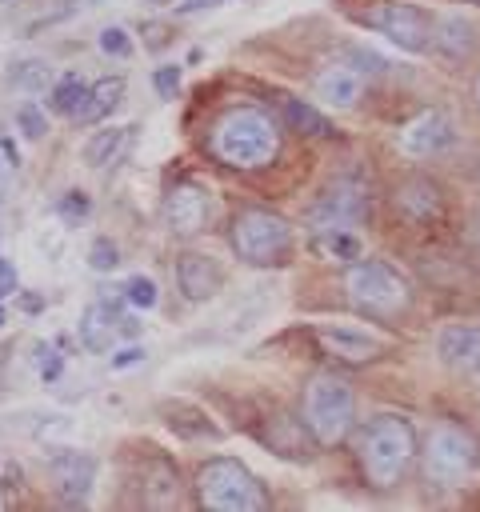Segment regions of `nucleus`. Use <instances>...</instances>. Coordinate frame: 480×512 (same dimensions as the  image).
Listing matches in <instances>:
<instances>
[{
  "label": "nucleus",
  "instance_id": "f257e3e1",
  "mask_svg": "<svg viewBox=\"0 0 480 512\" xmlns=\"http://www.w3.org/2000/svg\"><path fill=\"white\" fill-rule=\"evenodd\" d=\"M276 148V128L256 108H232L212 128V152L232 168H260L276 156Z\"/></svg>",
  "mask_w": 480,
  "mask_h": 512
},
{
  "label": "nucleus",
  "instance_id": "f03ea898",
  "mask_svg": "<svg viewBox=\"0 0 480 512\" xmlns=\"http://www.w3.org/2000/svg\"><path fill=\"white\" fill-rule=\"evenodd\" d=\"M412 452H416V432L400 416L372 420L364 440H360V464L372 476V484H380V488H388V484H396L404 476Z\"/></svg>",
  "mask_w": 480,
  "mask_h": 512
},
{
  "label": "nucleus",
  "instance_id": "7ed1b4c3",
  "mask_svg": "<svg viewBox=\"0 0 480 512\" xmlns=\"http://www.w3.org/2000/svg\"><path fill=\"white\" fill-rule=\"evenodd\" d=\"M196 488H200L204 508H216V512H256L268 504L260 480L240 460H228V456L208 460L196 472Z\"/></svg>",
  "mask_w": 480,
  "mask_h": 512
},
{
  "label": "nucleus",
  "instance_id": "20e7f679",
  "mask_svg": "<svg viewBox=\"0 0 480 512\" xmlns=\"http://www.w3.org/2000/svg\"><path fill=\"white\" fill-rule=\"evenodd\" d=\"M304 420L320 444L344 440L352 428V388L332 372L312 376V384L304 392Z\"/></svg>",
  "mask_w": 480,
  "mask_h": 512
},
{
  "label": "nucleus",
  "instance_id": "39448f33",
  "mask_svg": "<svg viewBox=\"0 0 480 512\" xmlns=\"http://www.w3.org/2000/svg\"><path fill=\"white\" fill-rule=\"evenodd\" d=\"M232 248L240 252V260L248 264H280L292 248V228L284 216L264 212V208H248L232 220Z\"/></svg>",
  "mask_w": 480,
  "mask_h": 512
},
{
  "label": "nucleus",
  "instance_id": "423d86ee",
  "mask_svg": "<svg viewBox=\"0 0 480 512\" xmlns=\"http://www.w3.org/2000/svg\"><path fill=\"white\" fill-rule=\"evenodd\" d=\"M476 460H480V448L464 428H456V424L432 428L428 448H424V468H428L432 480L460 484V480H468L476 472Z\"/></svg>",
  "mask_w": 480,
  "mask_h": 512
},
{
  "label": "nucleus",
  "instance_id": "0eeeda50",
  "mask_svg": "<svg viewBox=\"0 0 480 512\" xmlns=\"http://www.w3.org/2000/svg\"><path fill=\"white\" fill-rule=\"evenodd\" d=\"M344 288L356 304L372 308V312H396L408 304V284L396 268L380 264V260H356L344 276Z\"/></svg>",
  "mask_w": 480,
  "mask_h": 512
},
{
  "label": "nucleus",
  "instance_id": "6e6552de",
  "mask_svg": "<svg viewBox=\"0 0 480 512\" xmlns=\"http://www.w3.org/2000/svg\"><path fill=\"white\" fill-rule=\"evenodd\" d=\"M160 216L172 236H196V232H204V224L212 216V192L196 180H180L168 188Z\"/></svg>",
  "mask_w": 480,
  "mask_h": 512
},
{
  "label": "nucleus",
  "instance_id": "1a4fd4ad",
  "mask_svg": "<svg viewBox=\"0 0 480 512\" xmlns=\"http://www.w3.org/2000/svg\"><path fill=\"white\" fill-rule=\"evenodd\" d=\"M368 24L380 32V36H388L400 52H424V44H428V36H432V28H428V16L420 12V8H412V4H376L372 12H368Z\"/></svg>",
  "mask_w": 480,
  "mask_h": 512
},
{
  "label": "nucleus",
  "instance_id": "9d476101",
  "mask_svg": "<svg viewBox=\"0 0 480 512\" xmlns=\"http://www.w3.org/2000/svg\"><path fill=\"white\" fill-rule=\"evenodd\" d=\"M360 216H364V188H360L356 180H348V176L332 180V184L316 196V204L308 208V224H312L316 232H324V228H348V224H356Z\"/></svg>",
  "mask_w": 480,
  "mask_h": 512
},
{
  "label": "nucleus",
  "instance_id": "9b49d317",
  "mask_svg": "<svg viewBox=\"0 0 480 512\" xmlns=\"http://www.w3.org/2000/svg\"><path fill=\"white\" fill-rule=\"evenodd\" d=\"M396 144L404 156H436L456 144V124L448 112H420L416 120H408L400 128Z\"/></svg>",
  "mask_w": 480,
  "mask_h": 512
},
{
  "label": "nucleus",
  "instance_id": "f8f14e48",
  "mask_svg": "<svg viewBox=\"0 0 480 512\" xmlns=\"http://www.w3.org/2000/svg\"><path fill=\"white\" fill-rule=\"evenodd\" d=\"M48 480L64 504H84L96 480V460L88 452H56L48 460Z\"/></svg>",
  "mask_w": 480,
  "mask_h": 512
},
{
  "label": "nucleus",
  "instance_id": "ddd939ff",
  "mask_svg": "<svg viewBox=\"0 0 480 512\" xmlns=\"http://www.w3.org/2000/svg\"><path fill=\"white\" fill-rule=\"evenodd\" d=\"M316 340L324 344V352H332L340 360H352V364L356 360H372L384 348V340L372 328L348 324V320H340V324H316Z\"/></svg>",
  "mask_w": 480,
  "mask_h": 512
},
{
  "label": "nucleus",
  "instance_id": "4468645a",
  "mask_svg": "<svg viewBox=\"0 0 480 512\" xmlns=\"http://www.w3.org/2000/svg\"><path fill=\"white\" fill-rule=\"evenodd\" d=\"M176 284H180V292H184L192 304H204V300H212V296L224 288V268H220L212 256L188 252V256L176 260Z\"/></svg>",
  "mask_w": 480,
  "mask_h": 512
},
{
  "label": "nucleus",
  "instance_id": "2eb2a0df",
  "mask_svg": "<svg viewBox=\"0 0 480 512\" xmlns=\"http://www.w3.org/2000/svg\"><path fill=\"white\" fill-rule=\"evenodd\" d=\"M436 356L456 372H480V328L476 324H444L436 336Z\"/></svg>",
  "mask_w": 480,
  "mask_h": 512
},
{
  "label": "nucleus",
  "instance_id": "dca6fc26",
  "mask_svg": "<svg viewBox=\"0 0 480 512\" xmlns=\"http://www.w3.org/2000/svg\"><path fill=\"white\" fill-rule=\"evenodd\" d=\"M316 100L328 108H352L360 100V72H352L348 64H328L316 76Z\"/></svg>",
  "mask_w": 480,
  "mask_h": 512
},
{
  "label": "nucleus",
  "instance_id": "f3484780",
  "mask_svg": "<svg viewBox=\"0 0 480 512\" xmlns=\"http://www.w3.org/2000/svg\"><path fill=\"white\" fill-rule=\"evenodd\" d=\"M124 88H128L124 76H104V80L88 84V92H84L80 108L72 112V120H76V124H96V120L112 116V108L124 100Z\"/></svg>",
  "mask_w": 480,
  "mask_h": 512
},
{
  "label": "nucleus",
  "instance_id": "a211bd4d",
  "mask_svg": "<svg viewBox=\"0 0 480 512\" xmlns=\"http://www.w3.org/2000/svg\"><path fill=\"white\" fill-rule=\"evenodd\" d=\"M76 332H80V344H84V348L108 352L112 340H116V332H120V320H116V312H112L108 304H88V308L80 312Z\"/></svg>",
  "mask_w": 480,
  "mask_h": 512
},
{
  "label": "nucleus",
  "instance_id": "6ab92c4d",
  "mask_svg": "<svg viewBox=\"0 0 480 512\" xmlns=\"http://www.w3.org/2000/svg\"><path fill=\"white\" fill-rule=\"evenodd\" d=\"M128 132H132L128 124H112V128H100V132H92V136L84 140V148H80L84 164H88V168H108V164L120 156V148H124Z\"/></svg>",
  "mask_w": 480,
  "mask_h": 512
},
{
  "label": "nucleus",
  "instance_id": "aec40b11",
  "mask_svg": "<svg viewBox=\"0 0 480 512\" xmlns=\"http://www.w3.org/2000/svg\"><path fill=\"white\" fill-rule=\"evenodd\" d=\"M432 36H436V48L444 56H452V60H460V56H468L476 48V28L464 16H444Z\"/></svg>",
  "mask_w": 480,
  "mask_h": 512
},
{
  "label": "nucleus",
  "instance_id": "412c9836",
  "mask_svg": "<svg viewBox=\"0 0 480 512\" xmlns=\"http://www.w3.org/2000/svg\"><path fill=\"white\" fill-rule=\"evenodd\" d=\"M8 84L36 96V92H44V88L56 84V80H52V64L40 60V56H24V60H16V64L8 68Z\"/></svg>",
  "mask_w": 480,
  "mask_h": 512
},
{
  "label": "nucleus",
  "instance_id": "4be33fe9",
  "mask_svg": "<svg viewBox=\"0 0 480 512\" xmlns=\"http://www.w3.org/2000/svg\"><path fill=\"white\" fill-rule=\"evenodd\" d=\"M396 204H400L408 216L428 220V216L440 212V192H436V184H428V180H408V184L396 192Z\"/></svg>",
  "mask_w": 480,
  "mask_h": 512
},
{
  "label": "nucleus",
  "instance_id": "5701e85b",
  "mask_svg": "<svg viewBox=\"0 0 480 512\" xmlns=\"http://www.w3.org/2000/svg\"><path fill=\"white\" fill-rule=\"evenodd\" d=\"M84 92H88V84H84V80H80L76 72H64V76H60V80H56V84L48 88V108L72 120V112L80 108Z\"/></svg>",
  "mask_w": 480,
  "mask_h": 512
},
{
  "label": "nucleus",
  "instance_id": "b1692460",
  "mask_svg": "<svg viewBox=\"0 0 480 512\" xmlns=\"http://www.w3.org/2000/svg\"><path fill=\"white\" fill-rule=\"evenodd\" d=\"M316 248H320V256L340 260V264L360 260V240L348 228H324V232H316Z\"/></svg>",
  "mask_w": 480,
  "mask_h": 512
},
{
  "label": "nucleus",
  "instance_id": "393cba45",
  "mask_svg": "<svg viewBox=\"0 0 480 512\" xmlns=\"http://www.w3.org/2000/svg\"><path fill=\"white\" fill-rule=\"evenodd\" d=\"M284 116H288L292 128H300V132H308V136H328V132H332L328 116H320V112H316L312 104H304V100H284Z\"/></svg>",
  "mask_w": 480,
  "mask_h": 512
},
{
  "label": "nucleus",
  "instance_id": "a878e982",
  "mask_svg": "<svg viewBox=\"0 0 480 512\" xmlns=\"http://www.w3.org/2000/svg\"><path fill=\"white\" fill-rule=\"evenodd\" d=\"M124 300H128L132 308H140V312L156 308V300H160V292H156V280H152V276H144V272L128 276V280H124Z\"/></svg>",
  "mask_w": 480,
  "mask_h": 512
},
{
  "label": "nucleus",
  "instance_id": "bb28decb",
  "mask_svg": "<svg viewBox=\"0 0 480 512\" xmlns=\"http://www.w3.org/2000/svg\"><path fill=\"white\" fill-rule=\"evenodd\" d=\"M96 44H100V52L104 56H116V60H128L132 56V36H128V28H120V24H108V28H100V36H96Z\"/></svg>",
  "mask_w": 480,
  "mask_h": 512
},
{
  "label": "nucleus",
  "instance_id": "cd10ccee",
  "mask_svg": "<svg viewBox=\"0 0 480 512\" xmlns=\"http://www.w3.org/2000/svg\"><path fill=\"white\" fill-rule=\"evenodd\" d=\"M88 212H92V200H88V192H80V188H72V192H64V196L56 200V216H60L64 224H80V220H88Z\"/></svg>",
  "mask_w": 480,
  "mask_h": 512
},
{
  "label": "nucleus",
  "instance_id": "c85d7f7f",
  "mask_svg": "<svg viewBox=\"0 0 480 512\" xmlns=\"http://www.w3.org/2000/svg\"><path fill=\"white\" fill-rule=\"evenodd\" d=\"M16 128H20L28 140H40V136L48 132V116L40 112V104H36V100H24V104L16 108Z\"/></svg>",
  "mask_w": 480,
  "mask_h": 512
},
{
  "label": "nucleus",
  "instance_id": "c756f323",
  "mask_svg": "<svg viewBox=\"0 0 480 512\" xmlns=\"http://www.w3.org/2000/svg\"><path fill=\"white\" fill-rule=\"evenodd\" d=\"M32 364H36V372H40V380H56L60 372H64V356H60V348H52V344H32Z\"/></svg>",
  "mask_w": 480,
  "mask_h": 512
},
{
  "label": "nucleus",
  "instance_id": "7c9ffc66",
  "mask_svg": "<svg viewBox=\"0 0 480 512\" xmlns=\"http://www.w3.org/2000/svg\"><path fill=\"white\" fill-rule=\"evenodd\" d=\"M120 264V248L108 240V236H96L92 244H88V268L92 272H112Z\"/></svg>",
  "mask_w": 480,
  "mask_h": 512
},
{
  "label": "nucleus",
  "instance_id": "2f4dec72",
  "mask_svg": "<svg viewBox=\"0 0 480 512\" xmlns=\"http://www.w3.org/2000/svg\"><path fill=\"white\" fill-rule=\"evenodd\" d=\"M152 84H156V92L168 100V96H176V88H180V64H160L156 72H152Z\"/></svg>",
  "mask_w": 480,
  "mask_h": 512
},
{
  "label": "nucleus",
  "instance_id": "473e14b6",
  "mask_svg": "<svg viewBox=\"0 0 480 512\" xmlns=\"http://www.w3.org/2000/svg\"><path fill=\"white\" fill-rule=\"evenodd\" d=\"M144 360V348H136V344H128V348H120V352H112V360H108V368L112 372H124V368H136Z\"/></svg>",
  "mask_w": 480,
  "mask_h": 512
},
{
  "label": "nucleus",
  "instance_id": "72a5a7b5",
  "mask_svg": "<svg viewBox=\"0 0 480 512\" xmlns=\"http://www.w3.org/2000/svg\"><path fill=\"white\" fill-rule=\"evenodd\" d=\"M0 296H16V268L0 256Z\"/></svg>",
  "mask_w": 480,
  "mask_h": 512
},
{
  "label": "nucleus",
  "instance_id": "f704fd0d",
  "mask_svg": "<svg viewBox=\"0 0 480 512\" xmlns=\"http://www.w3.org/2000/svg\"><path fill=\"white\" fill-rule=\"evenodd\" d=\"M212 4H220V0H184L180 12H196V8H212Z\"/></svg>",
  "mask_w": 480,
  "mask_h": 512
},
{
  "label": "nucleus",
  "instance_id": "c9c22d12",
  "mask_svg": "<svg viewBox=\"0 0 480 512\" xmlns=\"http://www.w3.org/2000/svg\"><path fill=\"white\" fill-rule=\"evenodd\" d=\"M20 296V292H16ZM20 308L24 312H40V296H20Z\"/></svg>",
  "mask_w": 480,
  "mask_h": 512
},
{
  "label": "nucleus",
  "instance_id": "e433bc0d",
  "mask_svg": "<svg viewBox=\"0 0 480 512\" xmlns=\"http://www.w3.org/2000/svg\"><path fill=\"white\" fill-rule=\"evenodd\" d=\"M476 104H480V76H476Z\"/></svg>",
  "mask_w": 480,
  "mask_h": 512
},
{
  "label": "nucleus",
  "instance_id": "4c0bfd02",
  "mask_svg": "<svg viewBox=\"0 0 480 512\" xmlns=\"http://www.w3.org/2000/svg\"><path fill=\"white\" fill-rule=\"evenodd\" d=\"M0 324H4V308H0Z\"/></svg>",
  "mask_w": 480,
  "mask_h": 512
},
{
  "label": "nucleus",
  "instance_id": "58836bf2",
  "mask_svg": "<svg viewBox=\"0 0 480 512\" xmlns=\"http://www.w3.org/2000/svg\"><path fill=\"white\" fill-rule=\"evenodd\" d=\"M4 356H8V352H0V364H4Z\"/></svg>",
  "mask_w": 480,
  "mask_h": 512
},
{
  "label": "nucleus",
  "instance_id": "ea45409f",
  "mask_svg": "<svg viewBox=\"0 0 480 512\" xmlns=\"http://www.w3.org/2000/svg\"><path fill=\"white\" fill-rule=\"evenodd\" d=\"M0 508H4V496H0Z\"/></svg>",
  "mask_w": 480,
  "mask_h": 512
}]
</instances>
